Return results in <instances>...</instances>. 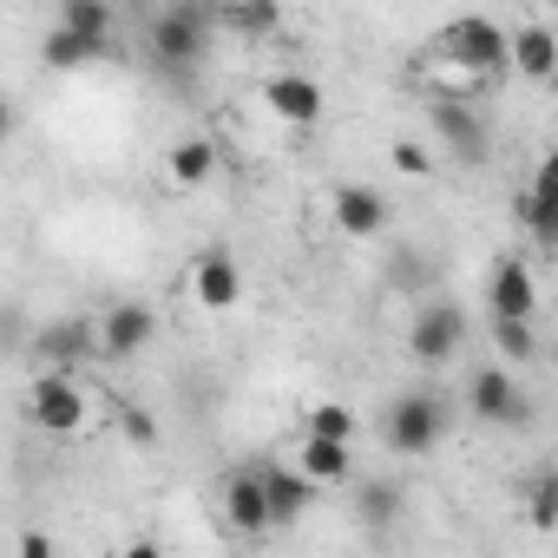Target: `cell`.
<instances>
[{
	"label": "cell",
	"instance_id": "3957f363",
	"mask_svg": "<svg viewBox=\"0 0 558 558\" xmlns=\"http://www.w3.org/2000/svg\"><path fill=\"white\" fill-rule=\"evenodd\" d=\"M434 53L453 60V66H473L480 80H499V73L512 66V34H506L493 14H453V21L440 27Z\"/></svg>",
	"mask_w": 558,
	"mask_h": 558
},
{
	"label": "cell",
	"instance_id": "9a60e30c",
	"mask_svg": "<svg viewBox=\"0 0 558 558\" xmlns=\"http://www.w3.org/2000/svg\"><path fill=\"white\" fill-rule=\"evenodd\" d=\"M256 466H263V493H269V519H276V525H296V519L316 506L323 486H316L303 466H283V460H256Z\"/></svg>",
	"mask_w": 558,
	"mask_h": 558
},
{
	"label": "cell",
	"instance_id": "603a6c76",
	"mask_svg": "<svg viewBox=\"0 0 558 558\" xmlns=\"http://www.w3.org/2000/svg\"><path fill=\"white\" fill-rule=\"evenodd\" d=\"M493 349H499V362H532L538 355V329H532V316H493Z\"/></svg>",
	"mask_w": 558,
	"mask_h": 558
},
{
	"label": "cell",
	"instance_id": "1f68e13d",
	"mask_svg": "<svg viewBox=\"0 0 558 558\" xmlns=\"http://www.w3.org/2000/svg\"><path fill=\"white\" fill-rule=\"evenodd\" d=\"M551 375H558V349H551Z\"/></svg>",
	"mask_w": 558,
	"mask_h": 558
},
{
	"label": "cell",
	"instance_id": "8992f818",
	"mask_svg": "<svg viewBox=\"0 0 558 558\" xmlns=\"http://www.w3.org/2000/svg\"><path fill=\"white\" fill-rule=\"evenodd\" d=\"M466 408H473V421H486V427H525V421H532V401H525V388L512 381V362H506V368H473Z\"/></svg>",
	"mask_w": 558,
	"mask_h": 558
},
{
	"label": "cell",
	"instance_id": "4dcf8cb0",
	"mask_svg": "<svg viewBox=\"0 0 558 558\" xmlns=\"http://www.w3.org/2000/svg\"><path fill=\"white\" fill-rule=\"evenodd\" d=\"M545 93H551V106H558V73H551V80H545Z\"/></svg>",
	"mask_w": 558,
	"mask_h": 558
},
{
	"label": "cell",
	"instance_id": "484cf974",
	"mask_svg": "<svg viewBox=\"0 0 558 558\" xmlns=\"http://www.w3.org/2000/svg\"><path fill=\"white\" fill-rule=\"evenodd\" d=\"M303 427H310V434H336V440H355V414H349L342 401H316Z\"/></svg>",
	"mask_w": 558,
	"mask_h": 558
},
{
	"label": "cell",
	"instance_id": "7a4b0ae2",
	"mask_svg": "<svg viewBox=\"0 0 558 558\" xmlns=\"http://www.w3.org/2000/svg\"><path fill=\"white\" fill-rule=\"evenodd\" d=\"M447 427H453V401L440 388H408L381 408V440L408 460H427L447 440Z\"/></svg>",
	"mask_w": 558,
	"mask_h": 558
},
{
	"label": "cell",
	"instance_id": "d6986e66",
	"mask_svg": "<svg viewBox=\"0 0 558 558\" xmlns=\"http://www.w3.org/2000/svg\"><path fill=\"white\" fill-rule=\"evenodd\" d=\"M217 21H223V34H236V40H269L276 27H283V8H276V0H223Z\"/></svg>",
	"mask_w": 558,
	"mask_h": 558
},
{
	"label": "cell",
	"instance_id": "6da1fadb",
	"mask_svg": "<svg viewBox=\"0 0 558 558\" xmlns=\"http://www.w3.org/2000/svg\"><path fill=\"white\" fill-rule=\"evenodd\" d=\"M217 8L210 0H171V8H158L151 14V27H145V60H151V73L158 80H171L178 93L191 86V73L204 66V53H210V40H217Z\"/></svg>",
	"mask_w": 558,
	"mask_h": 558
},
{
	"label": "cell",
	"instance_id": "e0dca14e",
	"mask_svg": "<svg viewBox=\"0 0 558 558\" xmlns=\"http://www.w3.org/2000/svg\"><path fill=\"white\" fill-rule=\"evenodd\" d=\"M512 73L532 80V86H545L558 73V27H545V21L512 27Z\"/></svg>",
	"mask_w": 558,
	"mask_h": 558
},
{
	"label": "cell",
	"instance_id": "5b68a950",
	"mask_svg": "<svg viewBox=\"0 0 558 558\" xmlns=\"http://www.w3.org/2000/svg\"><path fill=\"white\" fill-rule=\"evenodd\" d=\"M466 349V310L460 303H421L414 323H408V355L421 368H440Z\"/></svg>",
	"mask_w": 558,
	"mask_h": 558
},
{
	"label": "cell",
	"instance_id": "44dd1931",
	"mask_svg": "<svg viewBox=\"0 0 558 558\" xmlns=\"http://www.w3.org/2000/svg\"><path fill=\"white\" fill-rule=\"evenodd\" d=\"M210 178H217V145H210V138H178V145H171V184L197 191V184H210Z\"/></svg>",
	"mask_w": 558,
	"mask_h": 558
},
{
	"label": "cell",
	"instance_id": "83f0119b",
	"mask_svg": "<svg viewBox=\"0 0 558 558\" xmlns=\"http://www.w3.org/2000/svg\"><path fill=\"white\" fill-rule=\"evenodd\" d=\"M119 427H125L132 447H151V440H158V421H151L145 408H132V401H119Z\"/></svg>",
	"mask_w": 558,
	"mask_h": 558
},
{
	"label": "cell",
	"instance_id": "30bf717a",
	"mask_svg": "<svg viewBox=\"0 0 558 558\" xmlns=\"http://www.w3.org/2000/svg\"><path fill=\"white\" fill-rule=\"evenodd\" d=\"M223 525H230L236 538H263V532H276V519H269V493H263V466H243V473L223 480Z\"/></svg>",
	"mask_w": 558,
	"mask_h": 558
},
{
	"label": "cell",
	"instance_id": "9c48e42d",
	"mask_svg": "<svg viewBox=\"0 0 558 558\" xmlns=\"http://www.w3.org/2000/svg\"><path fill=\"white\" fill-rule=\"evenodd\" d=\"M158 336V316L145 303H112L99 323V362H138Z\"/></svg>",
	"mask_w": 558,
	"mask_h": 558
},
{
	"label": "cell",
	"instance_id": "d4e9b609",
	"mask_svg": "<svg viewBox=\"0 0 558 558\" xmlns=\"http://www.w3.org/2000/svg\"><path fill=\"white\" fill-rule=\"evenodd\" d=\"M512 223L538 243V250H558V210L545 204V197H532V191H519L512 197Z\"/></svg>",
	"mask_w": 558,
	"mask_h": 558
},
{
	"label": "cell",
	"instance_id": "52a82bcc",
	"mask_svg": "<svg viewBox=\"0 0 558 558\" xmlns=\"http://www.w3.org/2000/svg\"><path fill=\"white\" fill-rule=\"evenodd\" d=\"M263 106L283 119L290 132H310V125H323L329 93H323L310 73H269V80H263Z\"/></svg>",
	"mask_w": 558,
	"mask_h": 558
},
{
	"label": "cell",
	"instance_id": "2e32d148",
	"mask_svg": "<svg viewBox=\"0 0 558 558\" xmlns=\"http://www.w3.org/2000/svg\"><path fill=\"white\" fill-rule=\"evenodd\" d=\"M296 466H303L316 486H342V480H355V440H336V434H310V427H303Z\"/></svg>",
	"mask_w": 558,
	"mask_h": 558
},
{
	"label": "cell",
	"instance_id": "f546056e",
	"mask_svg": "<svg viewBox=\"0 0 558 558\" xmlns=\"http://www.w3.org/2000/svg\"><path fill=\"white\" fill-rule=\"evenodd\" d=\"M47 551H53V545H47L40 532H27V538H21V558H47Z\"/></svg>",
	"mask_w": 558,
	"mask_h": 558
},
{
	"label": "cell",
	"instance_id": "7402d4cb",
	"mask_svg": "<svg viewBox=\"0 0 558 558\" xmlns=\"http://www.w3.org/2000/svg\"><path fill=\"white\" fill-rule=\"evenodd\" d=\"M60 27H73V34H93V40H106V47H112L119 8H112V0H60Z\"/></svg>",
	"mask_w": 558,
	"mask_h": 558
},
{
	"label": "cell",
	"instance_id": "4316f807",
	"mask_svg": "<svg viewBox=\"0 0 558 558\" xmlns=\"http://www.w3.org/2000/svg\"><path fill=\"white\" fill-rule=\"evenodd\" d=\"M388 158H395V171H401V178H427V171H434V151H427V145H414V138H395V151H388Z\"/></svg>",
	"mask_w": 558,
	"mask_h": 558
},
{
	"label": "cell",
	"instance_id": "277c9868",
	"mask_svg": "<svg viewBox=\"0 0 558 558\" xmlns=\"http://www.w3.org/2000/svg\"><path fill=\"white\" fill-rule=\"evenodd\" d=\"M27 414H34L40 434H53V440H80L86 421H93V401H86V388L73 381V368H40L34 395H27Z\"/></svg>",
	"mask_w": 558,
	"mask_h": 558
},
{
	"label": "cell",
	"instance_id": "ac0fdd59",
	"mask_svg": "<svg viewBox=\"0 0 558 558\" xmlns=\"http://www.w3.org/2000/svg\"><path fill=\"white\" fill-rule=\"evenodd\" d=\"M519 506H525V525L532 532H558V460H538L519 480Z\"/></svg>",
	"mask_w": 558,
	"mask_h": 558
},
{
	"label": "cell",
	"instance_id": "8fae6325",
	"mask_svg": "<svg viewBox=\"0 0 558 558\" xmlns=\"http://www.w3.org/2000/svg\"><path fill=\"white\" fill-rule=\"evenodd\" d=\"M191 303L210 310V316H223V310L243 303V269H236L230 250H204V256L191 263Z\"/></svg>",
	"mask_w": 558,
	"mask_h": 558
},
{
	"label": "cell",
	"instance_id": "cb8c5ba5",
	"mask_svg": "<svg viewBox=\"0 0 558 558\" xmlns=\"http://www.w3.org/2000/svg\"><path fill=\"white\" fill-rule=\"evenodd\" d=\"M355 519L375 525V532L395 525V519H401V486H395V480H368V486H355Z\"/></svg>",
	"mask_w": 558,
	"mask_h": 558
},
{
	"label": "cell",
	"instance_id": "ba28073f",
	"mask_svg": "<svg viewBox=\"0 0 558 558\" xmlns=\"http://www.w3.org/2000/svg\"><path fill=\"white\" fill-rule=\"evenodd\" d=\"M434 132L460 165H486L493 158V125L473 112V99H434Z\"/></svg>",
	"mask_w": 558,
	"mask_h": 558
},
{
	"label": "cell",
	"instance_id": "ffe728a7",
	"mask_svg": "<svg viewBox=\"0 0 558 558\" xmlns=\"http://www.w3.org/2000/svg\"><path fill=\"white\" fill-rule=\"evenodd\" d=\"M106 53V40H93V34H73V27H60L53 21V34L40 40V60L53 66V73H80V66H93Z\"/></svg>",
	"mask_w": 558,
	"mask_h": 558
},
{
	"label": "cell",
	"instance_id": "7c38bea8",
	"mask_svg": "<svg viewBox=\"0 0 558 558\" xmlns=\"http://www.w3.org/2000/svg\"><path fill=\"white\" fill-rule=\"evenodd\" d=\"M329 217H336V230H342L349 243H375V236L388 230V197L368 191V184H336V191H329Z\"/></svg>",
	"mask_w": 558,
	"mask_h": 558
},
{
	"label": "cell",
	"instance_id": "f1b7e54d",
	"mask_svg": "<svg viewBox=\"0 0 558 558\" xmlns=\"http://www.w3.org/2000/svg\"><path fill=\"white\" fill-rule=\"evenodd\" d=\"M525 191H532V197H545V204L558 210V145L538 158V171H532V184H525Z\"/></svg>",
	"mask_w": 558,
	"mask_h": 558
},
{
	"label": "cell",
	"instance_id": "5bb4252c",
	"mask_svg": "<svg viewBox=\"0 0 558 558\" xmlns=\"http://www.w3.org/2000/svg\"><path fill=\"white\" fill-rule=\"evenodd\" d=\"M40 368H80V362H99V323L86 316H66V323H47L40 342H34Z\"/></svg>",
	"mask_w": 558,
	"mask_h": 558
},
{
	"label": "cell",
	"instance_id": "4fadbf2b",
	"mask_svg": "<svg viewBox=\"0 0 558 558\" xmlns=\"http://www.w3.org/2000/svg\"><path fill=\"white\" fill-rule=\"evenodd\" d=\"M486 310L493 316H538V276L525 256H499L486 276Z\"/></svg>",
	"mask_w": 558,
	"mask_h": 558
}]
</instances>
